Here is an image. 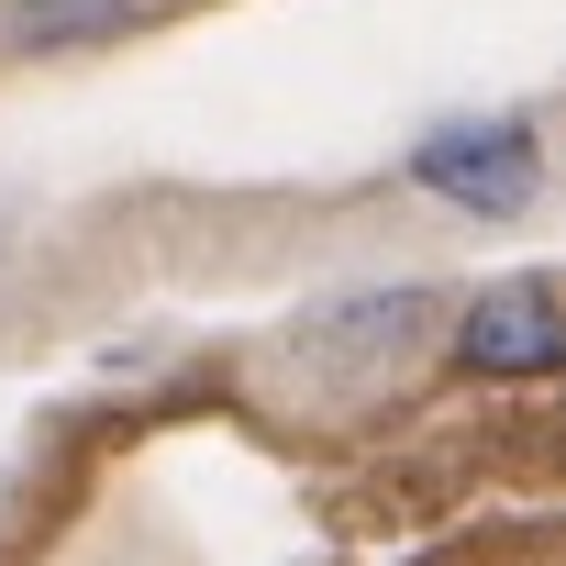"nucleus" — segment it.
I'll use <instances>...</instances> for the list:
<instances>
[{
	"label": "nucleus",
	"instance_id": "nucleus-1",
	"mask_svg": "<svg viewBox=\"0 0 566 566\" xmlns=\"http://www.w3.org/2000/svg\"><path fill=\"white\" fill-rule=\"evenodd\" d=\"M433 290L422 277H389V290H334V301H312L301 323H290V356L323 378V389H367V378H389V367H411L422 345H433Z\"/></svg>",
	"mask_w": 566,
	"mask_h": 566
},
{
	"label": "nucleus",
	"instance_id": "nucleus-2",
	"mask_svg": "<svg viewBox=\"0 0 566 566\" xmlns=\"http://www.w3.org/2000/svg\"><path fill=\"white\" fill-rule=\"evenodd\" d=\"M411 178L444 200V211H478V222H522L544 200V134L533 112H467V123H433L411 145Z\"/></svg>",
	"mask_w": 566,
	"mask_h": 566
},
{
	"label": "nucleus",
	"instance_id": "nucleus-3",
	"mask_svg": "<svg viewBox=\"0 0 566 566\" xmlns=\"http://www.w3.org/2000/svg\"><path fill=\"white\" fill-rule=\"evenodd\" d=\"M444 356L467 367V378H555L566 367V312H555V277L544 266H511V277H489V290L455 312V334H444Z\"/></svg>",
	"mask_w": 566,
	"mask_h": 566
},
{
	"label": "nucleus",
	"instance_id": "nucleus-4",
	"mask_svg": "<svg viewBox=\"0 0 566 566\" xmlns=\"http://www.w3.org/2000/svg\"><path fill=\"white\" fill-rule=\"evenodd\" d=\"M156 0H12L0 12V45L12 56H90V45H123Z\"/></svg>",
	"mask_w": 566,
	"mask_h": 566
}]
</instances>
